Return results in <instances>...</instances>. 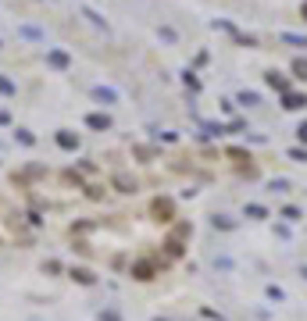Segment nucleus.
<instances>
[{
  "label": "nucleus",
  "instance_id": "1",
  "mask_svg": "<svg viewBox=\"0 0 307 321\" xmlns=\"http://www.w3.org/2000/svg\"><path fill=\"white\" fill-rule=\"evenodd\" d=\"M15 182L22 186V193L32 200L36 207H68L71 193H57V186H68L71 175H47V172H29V175H15Z\"/></svg>",
  "mask_w": 307,
  "mask_h": 321
},
{
  "label": "nucleus",
  "instance_id": "2",
  "mask_svg": "<svg viewBox=\"0 0 307 321\" xmlns=\"http://www.w3.org/2000/svg\"><path fill=\"white\" fill-rule=\"evenodd\" d=\"M29 243H32V232H29L25 218L18 214L15 204H8V200L0 196V250H15V247L22 250Z\"/></svg>",
  "mask_w": 307,
  "mask_h": 321
}]
</instances>
